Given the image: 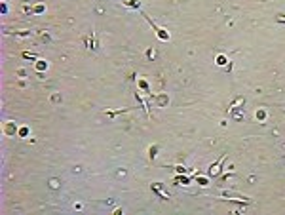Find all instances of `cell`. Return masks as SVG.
<instances>
[]
</instances>
